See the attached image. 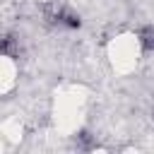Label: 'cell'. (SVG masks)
I'll use <instances>...</instances> for the list:
<instances>
[{
    "label": "cell",
    "instance_id": "obj_2",
    "mask_svg": "<svg viewBox=\"0 0 154 154\" xmlns=\"http://www.w3.org/2000/svg\"><path fill=\"white\" fill-rule=\"evenodd\" d=\"M0 53H7V55H14V38H2L0 41Z\"/></svg>",
    "mask_w": 154,
    "mask_h": 154
},
{
    "label": "cell",
    "instance_id": "obj_1",
    "mask_svg": "<svg viewBox=\"0 0 154 154\" xmlns=\"http://www.w3.org/2000/svg\"><path fill=\"white\" fill-rule=\"evenodd\" d=\"M140 43L144 51H154V26H144L140 31Z\"/></svg>",
    "mask_w": 154,
    "mask_h": 154
}]
</instances>
